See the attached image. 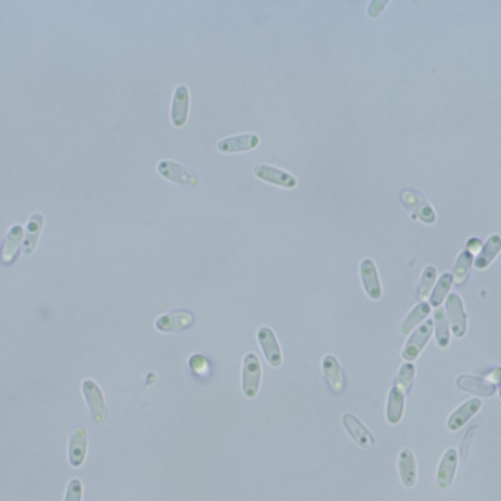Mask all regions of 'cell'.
I'll return each instance as SVG.
<instances>
[{
	"mask_svg": "<svg viewBox=\"0 0 501 501\" xmlns=\"http://www.w3.org/2000/svg\"><path fill=\"white\" fill-rule=\"evenodd\" d=\"M341 422H343L345 429L348 431V434L352 437V440L362 448H370L375 444V437L373 436V432L363 425L353 414L348 412L341 417Z\"/></svg>",
	"mask_w": 501,
	"mask_h": 501,
	"instance_id": "cell-14",
	"label": "cell"
},
{
	"mask_svg": "<svg viewBox=\"0 0 501 501\" xmlns=\"http://www.w3.org/2000/svg\"><path fill=\"white\" fill-rule=\"evenodd\" d=\"M82 492H84L82 483L75 478V480L70 481V484H67L65 501H82Z\"/></svg>",
	"mask_w": 501,
	"mask_h": 501,
	"instance_id": "cell-31",
	"label": "cell"
},
{
	"mask_svg": "<svg viewBox=\"0 0 501 501\" xmlns=\"http://www.w3.org/2000/svg\"><path fill=\"white\" fill-rule=\"evenodd\" d=\"M500 400H501V385H500Z\"/></svg>",
	"mask_w": 501,
	"mask_h": 501,
	"instance_id": "cell-36",
	"label": "cell"
},
{
	"mask_svg": "<svg viewBox=\"0 0 501 501\" xmlns=\"http://www.w3.org/2000/svg\"><path fill=\"white\" fill-rule=\"evenodd\" d=\"M188 363H189V368H191L195 374H198V375H206V374H209L210 365H209L207 358L204 356V355H201V353L192 355V356L189 358Z\"/></svg>",
	"mask_w": 501,
	"mask_h": 501,
	"instance_id": "cell-30",
	"label": "cell"
},
{
	"mask_svg": "<svg viewBox=\"0 0 501 501\" xmlns=\"http://www.w3.org/2000/svg\"><path fill=\"white\" fill-rule=\"evenodd\" d=\"M472 264H473V254L469 253L468 249L463 250V253H461L456 264H454L453 280H456L458 285H463L470 275Z\"/></svg>",
	"mask_w": 501,
	"mask_h": 501,
	"instance_id": "cell-26",
	"label": "cell"
},
{
	"mask_svg": "<svg viewBox=\"0 0 501 501\" xmlns=\"http://www.w3.org/2000/svg\"><path fill=\"white\" fill-rule=\"evenodd\" d=\"M437 279V268L434 265H428L424 268L422 277H421V283H419V289H418V296L419 299H425L426 296L431 293L432 286H434Z\"/></svg>",
	"mask_w": 501,
	"mask_h": 501,
	"instance_id": "cell-29",
	"label": "cell"
},
{
	"mask_svg": "<svg viewBox=\"0 0 501 501\" xmlns=\"http://www.w3.org/2000/svg\"><path fill=\"white\" fill-rule=\"evenodd\" d=\"M390 2H387V0H373V2L368 4L367 8V13L370 18H377L382 13V11L385 9V6H389Z\"/></svg>",
	"mask_w": 501,
	"mask_h": 501,
	"instance_id": "cell-32",
	"label": "cell"
},
{
	"mask_svg": "<svg viewBox=\"0 0 501 501\" xmlns=\"http://www.w3.org/2000/svg\"><path fill=\"white\" fill-rule=\"evenodd\" d=\"M82 393L89 409L91 419L99 425L104 424L107 421L109 412H107V404H106L103 392L99 387V384L93 380H85L82 382Z\"/></svg>",
	"mask_w": 501,
	"mask_h": 501,
	"instance_id": "cell-3",
	"label": "cell"
},
{
	"mask_svg": "<svg viewBox=\"0 0 501 501\" xmlns=\"http://www.w3.org/2000/svg\"><path fill=\"white\" fill-rule=\"evenodd\" d=\"M195 321V318L188 311H176L165 314L155 320V329L162 333H175L189 329Z\"/></svg>",
	"mask_w": 501,
	"mask_h": 501,
	"instance_id": "cell-13",
	"label": "cell"
},
{
	"mask_svg": "<svg viewBox=\"0 0 501 501\" xmlns=\"http://www.w3.org/2000/svg\"><path fill=\"white\" fill-rule=\"evenodd\" d=\"M321 368L330 389L334 393L343 392L346 387V380L338 359L334 355H326L321 360Z\"/></svg>",
	"mask_w": 501,
	"mask_h": 501,
	"instance_id": "cell-17",
	"label": "cell"
},
{
	"mask_svg": "<svg viewBox=\"0 0 501 501\" xmlns=\"http://www.w3.org/2000/svg\"><path fill=\"white\" fill-rule=\"evenodd\" d=\"M360 282L367 296L373 301H380L382 298V286L380 282L378 270L371 258H363L359 264Z\"/></svg>",
	"mask_w": 501,
	"mask_h": 501,
	"instance_id": "cell-9",
	"label": "cell"
},
{
	"mask_svg": "<svg viewBox=\"0 0 501 501\" xmlns=\"http://www.w3.org/2000/svg\"><path fill=\"white\" fill-rule=\"evenodd\" d=\"M88 450V434L84 426H77L70 439V463L72 468H81L85 462Z\"/></svg>",
	"mask_w": 501,
	"mask_h": 501,
	"instance_id": "cell-18",
	"label": "cell"
},
{
	"mask_svg": "<svg viewBox=\"0 0 501 501\" xmlns=\"http://www.w3.org/2000/svg\"><path fill=\"white\" fill-rule=\"evenodd\" d=\"M432 327H434V320H425L412 334L407 338L404 348L402 351V356L406 362H414L425 349L426 343L431 338Z\"/></svg>",
	"mask_w": 501,
	"mask_h": 501,
	"instance_id": "cell-4",
	"label": "cell"
},
{
	"mask_svg": "<svg viewBox=\"0 0 501 501\" xmlns=\"http://www.w3.org/2000/svg\"><path fill=\"white\" fill-rule=\"evenodd\" d=\"M400 199L404 204V207L407 210H411L415 217H419L424 223L426 224H432L436 223V211L432 209L428 201L418 192L412 191V189H404L400 194Z\"/></svg>",
	"mask_w": 501,
	"mask_h": 501,
	"instance_id": "cell-10",
	"label": "cell"
},
{
	"mask_svg": "<svg viewBox=\"0 0 501 501\" xmlns=\"http://www.w3.org/2000/svg\"><path fill=\"white\" fill-rule=\"evenodd\" d=\"M434 327H436V340L440 348H447L450 343V326L443 309H437L434 314Z\"/></svg>",
	"mask_w": 501,
	"mask_h": 501,
	"instance_id": "cell-25",
	"label": "cell"
},
{
	"mask_svg": "<svg viewBox=\"0 0 501 501\" xmlns=\"http://www.w3.org/2000/svg\"><path fill=\"white\" fill-rule=\"evenodd\" d=\"M447 320L451 329V333L458 338L465 337L468 330V315L465 312L463 301L458 293H450L446 301Z\"/></svg>",
	"mask_w": 501,
	"mask_h": 501,
	"instance_id": "cell-5",
	"label": "cell"
},
{
	"mask_svg": "<svg viewBox=\"0 0 501 501\" xmlns=\"http://www.w3.org/2000/svg\"><path fill=\"white\" fill-rule=\"evenodd\" d=\"M43 221H44V219L40 213H34L30 216L28 223H27V229H26V241H24V243H22V253H24L26 255H31L35 250V246H37V242H38V238L41 233Z\"/></svg>",
	"mask_w": 501,
	"mask_h": 501,
	"instance_id": "cell-21",
	"label": "cell"
},
{
	"mask_svg": "<svg viewBox=\"0 0 501 501\" xmlns=\"http://www.w3.org/2000/svg\"><path fill=\"white\" fill-rule=\"evenodd\" d=\"M459 453L456 448H447L443 454L437 469V485L440 490H448L453 485L454 476L458 472Z\"/></svg>",
	"mask_w": 501,
	"mask_h": 501,
	"instance_id": "cell-12",
	"label": "cell"
},
{
	"mask_svg": "<svg viewBox=\"0 0 501 501\" xmlns=\"http://www.w3.org/2000/svg\"><path fill=\"white\" fill-rule=\"evenodd\" d=\"M191 107V94L187 85H177L175 88L172 107H170V121L175 128H184L188 122Z\"/></svg>",
	"mask_w": 501,
	"mask_h": 501,
	"instance_id": "cell-7",
	"label": "cell"
},
{
	"mask_svg": "<svg viewBox=\"0 0 501 501\" xmlns=\"http://www.w3.org/2000/svg\"><path fill=\"white\" fill-rule=\"evenodd\" d=\"M453 275H450V272H444V275L439 279L434 290H432L431 293V299H429V305L432 307H440L444 301V298L447 296V293L450 292L451 289V285H453Z\"/></svg>",
	"mask_w": 501,
	"mask_h": 501,
	"instance_id": "cell-27",
	"label": "cell"
},
{
	"mask_svg": "<svg viewBox=\"0 0 501 501\" xmlns=\"http://www.w3.org/2000/svg\"><path fill=\"white\" fill-rule=\"evenodd\" d=\"M458 387L463 392H468L475 396L491 397L495 393V385L488 382L485 378L476 375H461L458 378Z\"/></svg>",
	"mask_w": 501,
	"mask_h": 501,
	"instance_id": "cell-20",
	"label": "cell"
},
{
	"mask_svg": "<svg viewBox=\"0 0 501 501\" xmlns=\"http://www.w3.org/2000/svg\"><path fill=\"white\" fill-rule=\"evenodd\" d=\"M483 409V402L480 399H469L462 403L456 411H453L447 419V428L450 431H459L463 428L478 412Z\"/></svg>",
	"mask_w": 501,
	"mask_h": 501,
	"instance_id": "cell-15",
	"label": "cell"
},
{
	"mask_svg": "<svg viewBox=\"0 0 501 501\" xmlns=\"http://www.w3.org/2000/svg\"><path fill=\"white\" fill-rule=\"evenodd\" d=\"M488 382H491V384H497V382H501V368H495V370H492L488 375H487V378H485Z\"/></svg>",
	"mask_w": 501,
	"mask_h": 501,
	"instance_id": "cell-34",
	"label": "cell"
},
{
	"mask_svg": "<svg viewBox=\"0 0 501 501\" xmlns=\"http://www.w3.org/2000/svg\"><path fill=\"white\" fill-rule=\"evenodd\" d=\"M253 172H254L255 177H258L263 182H267V184H271V185H276V187L286 188V189H294L296 187H298V179H296L292 173L282 170L279 167H275V166L258 163Z\"/></svg>",
	"mask_w": 501,
	"mask_h": 501,
	"instance_id": "cell-8",
	"label": "cell"
},
{
	"mask_svg": "<svg viewBox=\"0 0 501 501\" xmlns=\"http://www.w3.org/2000/svg\"><path fill=\"white\" fill-rule=\"evenodd\" d=\"M263 378V367L257 353L248 352L243 356V367H242V393L246 399H255L260 393Z\"/></svg>",
	"mask_w": 501,
	"mask_h": 501,
	"instance_id": "cell-2",
	"label": "cell"
},
{
	"mask_svg": "<svg viewBox=\"0 0 501 501\" xmlns=\"http://www.w3.org/2000/svg\"><path fill=\"white\" fill-rule=\"evenodd\" d=\"M397 469L400 481L406 488H414L418 480L417 458L411 448H403L397 456Z\"/></svg>",
	"mask_w": 501,
	"mask_h": 501,
	"instance_id": "cell-16",
	"label": "cell"
},
{
	"mask_svg": "<svg viewBox=\"0 0 501 501\" xmlns=\"http://www.w3.org/2000/svg\"><path fill=\"white\" fill-rule=\"evenodd\" d=\"M157 172L163 179L188 189H195L199 184V177L195 170L175 160H167V158L157 163Z\"/></svg>",
	"mask_w": 501,
	"mask_h": 501,
	"instance_id": "cell-1",
	"label": "cell"
},
{
	"mask_svg": "<svg viewBox=\"0 0 501 501\" xmlns=\"http://www.w3.org/2000/svg\"><path fill=\"white\" fill-rule=\"evenodd\" d=\"M414 380H415V365L412 362H406V363H403L397 373L395 385L400 387L404 393H407L409 390H411Z\"/></svg>",
	"mask_w": 501,
	"mask_h": 501,
	"instance_id": "cell-28",
	"label": "cell"
},
{
	"mask_svg": "<svg viewBox=\"0 0 501 501\" xmlns=\"http://www.w3.org/2000/svg\"><path fill=\"white\" fill-rule=\"evenodd\" d=\"M501 250V236L500 235H491L487 242L483 245L481 253L478 254L475 258V267L480 270H485L491 265V263L495 260L498 253Z\"/></svg>",
	"mask_w": 501,
	"mask_h": 501,
	"instance_id": "cell-22",
	"label": "cell"
},
{
	"mask_svg": "<svg viewBox=\"0 0 501 501\" xmlns=\"http://www.w3.org/2000/svg\"><path fill=\"white\" fill-rule=\"evenodd\" d=\"M257 340L268 365L272 368H279L283 362V353L276 333L270 327H260L257 331Z\"/></svg>",
	"mask_w": 501,
	"mask_h": 501,
	"instance_id": "cell-6",
	"label": "cell"
},
{
	"mask_svg": "<svg viewBox=\"0 0 501 501\" xmlns=\"http://www.w3.org/2000/svg\"><path fill=\"white\" fill-rule=\"evenodd\" d=\"M404 399L406 393L397 385H393L389 397H387V406H385V419L390 425H397L400 424L403 414H404Z\"/></svg>",
	"mask_w": 501,
	"mask_h": 501,
	"instance_id": "cell-19",
	"label": "cell"
},
{
	"mask_svg": "<svg viewBox=\"0 0 501 501\" xmlns=\"http://www.w3.org/2000/svg\"><path fill=\"white\" fill-rule=\"evenodd\" d=\"M260 145V136L257 133H238L227 136L217 143V150L223 154H236L250 151Z\"/></svg>",
	"mask_w": 501,
	"mask_h": 501,
	"instance_id": "cell-11",
	"label": "cell"
},
{
	"mask_svg": "<svg viewBox=\"0 0 501 501\" xmlns=\"http://www.w3.org/2000/svg\"><path fill=\"white\" fill-rule=\"evenodd\" d=\"M22 233H24V229H22L21 226H13L9 229L5 243H4V250H2V261L5 264L13 263L16 258V254L19 250V245L22 241Z\"/></svg>",
	"mask_w": 501,
	"mask_h": 501,
	"instance_id": "cell-23",
	"label": "cell"
},
{
	"mask_svg": "<svg viewBox=\"0 0 501 501\" xmlns=\"http://www.w3.org/2000/svg\"><path fill=\"white\" fill-rule=\"evenodd\" d=\"M483 246V242H481V239H478V238H472V239H469L468 241V250H469V253H475V250H478V249H480Z\"/></svg>",
	"mask_w": 501,
	"mask_h": 501,
	"instance_id": "cell-35",
	"label": "cell"
},
{
	"mask_svg": "<svg viewBox=\"0 0 501 501\" xmlns=\"http://www.w3.org/2000/svg\"><path fill=\"white\" fill-rule=\"evenodd\" d=\"M431 305L426 302H419L411 312L406 315V318L402 323V333L403 334H411L419 324L425 321V318L429 315Z\"/></svg>",
	"mask_w": 501,
	"mask_h": 501,
	"instance_id": "cell-24",
	"label": "cell"
},
{
	"mask_svg": "<svg viewBox=\"0 0 501 501\" xmlns=\"http://www.w3.org/2000/svg\"><path fill=\"white\" fill-rule=\"evenodd\" d=\"M475 431H476V426H472L466 434H465V439H463V443H462V461H466L468 458V450H469V443H470V439L473 437L475 434Z\"/></svg>",
	"mask_w": 501,
	"mask_h": 501,
	"instance_id": "cell-33",
	"label": "cell"
}]
</instances>
